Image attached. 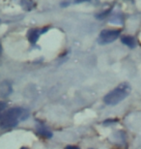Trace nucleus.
I'll return each instance as SVG.
<instances>
[{
    "label": "nucleus",
    "mask_w": 141,
    "mask_h": 149,
    "mask_svg": "<svg viewBox=\"0 0 141 149\" xmlns=\"http://www.w3.org/2000/svg\"><path fill=\"white\" fill-rule=\"evenodd\" d=\"M28 111L22 108H13L4 112L0 117V127L9 129L17 126L20 121L28 117Z\"/></svg>",
    "instance_id": "f257e3e1"
},
{
    "label": "nucleus",
    "mask_w": 141,
    "mask_h": 149,
    "mask_svg": "<svg viewBox=\"0 0 141 149\" xmlns=\"http://www.w3.org/2000/svg\"><path fill=\"white\" fill-rule=\"evenodd\" d=\"M131 93V86L128 83L124 82L114 88L112 91H110L106 97L103 98V101L108 106H116L117 104L121 103L123 100L126 99Z\"/></svg>",
    "instance_id": "f03ea898"
},
{
    "label": "nucleus",
    "mask_w": 141,
    "mask_h": 149,
    "mask_svg": "<svg viewBox=\"0 0 141 149\" xmlns=\"http://www.w3.org/2000/svg\"><path fill=\"white\" fill-rule=\"evenodd\" d=\"M120 33H121L120 30H116V29H114V30H103L99 37V43L101 45L112 43L120 36Z\"/></svg>",
    "instance_id": "7ed1b4c3"
},
{
    "label": "nucleus",
    "mask_w": 141,
    "mask_h": 149,
    "mask_svg": "<svg viewBox=\"0 0 141 149\" xmlns=\"http://www.w3.org/2000/svg\"><path fill=\"white\" fill-rule=\"evenodd\" d=\"M12 93V85L11 83L5 80L0 83V96L8 97Z\"/></svg>",
    "instance_id": "20e7f679"
},
{
    "label": "nucleus",
    "mask_w": 141,
    "mask_h": 149,
    "mask_svg": "<svg viewBox=\"0 0 141 149\" xmlns=\"http://www.w3.org/2000/svg\"><path fill=\"white\" fill-rule=\"evenodd\" d=\"M122 43L127 45L128 47H134V45H135V41H134V39L133 37L127 36V37H124L122 39Z\"/></svg>",
    "instance_id": "39448f33"
},
{
    "label": "nucleus",
    "mask_w": 141,
    "mask_h": 149,
    "mask_svg": "<svg viewBox=\"0 0 141 149\" xmlns=\"http://www.w3.org/2000/svg\"><path fill=\"white\" fill-rule=\"evenodd\" d=\"M38 133L40 134V135L44 136L46 138H51V136H52V134L50 133L49 130L44 129V127H39L38 128Z\"/></svg>",
    "instance_id": "423d86ee"
},
{
    "label": "nucleus",
    "mask_w": 141,
    "mask_h": 149,
    "mask_svg": "<svg viewBox=\"0 0 141 149\" xmlns=\"http://www.w3.org/2000/svg\"><path fill=\"white\" fill-rule=\"evenodd\" d=\"M39 35H40V32L39 30H32L30 32V42H32V43H36V41L38 40L39 38Z\"/></svg>",
    "instance_id": "0eeeda50"
},
{
    "label": "nucleus",
    "mask_w": 141,
    "mask_h": 149,
    "mask_svg": "<svg viewBox=\"0 0 141 149\" xmlns=\"http://www.w3.org/2000/svg\"><path fill=\"white\" fill-rule=\"evenodd\" d=\"M5 108H6V104L3 102H0V112H1Z\"/></svg>",
    "instance_id": "6e6552de"
},
{
    "label": "nucleus",
    "mask_w": 141,
    "mask_h": 149,
    "mask_svg": "<svg viewBox=\"0 0 141 149\" xmlns=\"http://www.w3.org/2000/svg\"><path fill=\"white\" fill-rule=\"evenodd\" d=\"M66 149H79V148L76 147V146H67Z\"/></svg>",
    "instance_id": "1a4fd4ad"
},
{
    "label": "nucleus",
    "mask_w": 141,
    "mask_h": 149,
    "mask_svg": "<svg viewBox=\"0 0 141 149\" xmlns=\"http://www.w3.org/2000/svg\"><path fill=\"white\" fill-rule=\"evenodd\" d=\"M1 52H2V47H1V44H0V54H1Z\"/></svg>",
    "instance_id": "9d476101"
}]
</instances>
